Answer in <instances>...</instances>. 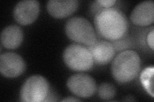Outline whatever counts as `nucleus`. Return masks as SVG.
I'll return each mask as SVG.
<instances>
[{
	"mask_svg": "<svg viewBox=\"0 0 154 102\" xmlns=\"http://www.w3.org/2000/svg\"><path fill=\"white\" fill-rule=\"evenodd\" d=\"M96 33L110 41L123 37L128 31V21L125 13L118 8H104L94 17Z\"/></svg>",
	"mask_w": 154,
	"mask_h": 102,
	"instance_id": "1",
	"label": "nucleus"
},
{
	"mask_svg": "<svg viewBox=\"0 0 154 102\" xmlns=\"http://www.w3.org/2000/svg\"><path fill=\"white\" fill-rule=\"evenodd\" d=\"M141 65L140 56L136 51H122L112 63L111 73L113 78L119 83H128L137 76L141 70Z\"/></svg>",
	"mask_w": 154,
	"mask_h": 102,
	"instance_id": "2",
	"label": "nucleus"
},
{
	"mask_svg": "<svg viewBox=\"0 0 154 102\" xmlns=\"http://www.w3.org/2000/svg\"><path fill=\"white\" fill-rule=\"evenodd\" d=\"M65 32L70 40L88 47L97 40V33L93 25L88 19L82 17L68 19L65 24Z\"/></svg>",
	"mask_w": 154,
	"mask_h": 102,
	"instance_id": "3",
	"label": "nucleus"
},
{
	"mask_svg": "<svg viewBox=\"0 0 154 102\" xmlns=\"http://www.w3.org/2000/svg\"><path fill=\"white\" fill-rule=\"evenodd\" d=\"M63 60L69 68L78 71L91 69L94 63L88 48L78 43H73L65 48Z\"/></svg>",
	"mask_w": 154,
	"mask_h": 102,
	"instance_id": "4",
	"label": "nucleus"
},
{
	"mask_svg": "<svg viewBox=\"0 0 154 102\" xmlns=\"http://www.w3.org/2000/svg\"><path fill=\"white\" fill-rule=\"evenodd\" d=\"M48 80L39 75H33L24 82L20 91V100L26 102L44 101L49 93Z\"/></svg>",
	"mask_w": 154,
	"mask_h": 102,
	"instance_id": "5",
	"label": "nucleus"
},
{
	"mask_svg": "<svg viewBox=\"0 0 154 102\" xmlns=\"http://www.w3.org/2000/svg\"><path fill=\"white\" fill-rule=\"evenodd\" d=\"M68 89L76 96L88 98L92 96L97 89V86L92 77L86 74H76L67 81Z\"/></svg>",
	"mask_w": 154,
	"mask_h": 102,
	"instance_id": "6",
	"label": "nucleus"
},
{
	"mask_svg": "<svg viewBox=\"0 0 154 102\" xmlns=\"http://www.w3.org/2000/svg\"><path fill=\"white\" fill-rule=\"evenodd\" d=\"M26 69L25 62L16 53L6 52L0 56V72L8 78L21 75Z\"/></svg>",
	"mask_w": 154,
	"mask_h": 102,
	"instance_id": "7",
	"label": "nucleus"
},
{
	"mask_svg": "<svg viewBox=\"0 0 154 102\" xmlns=\"http://www.w3.org/2000/svg\"><path fill=\"white\" fill-rule=\"evenodd\" d=\"M40 12L39 2L37 0H23L16 4L13 15L21 25H28L37 19Z\"/></svg>",
	"mask_w": 154,
	"mask_h": 102,
	"instance_id": "8",
	"label": "nucleus"
},
{
	"mask_svg": "<svg viewBox=\"0 0 154 102\" xmlns=\"http://www.w3.org/2000/svg\"><path fill=\"white\" fill-rule=\"evenodd\" d=\"M88 48L92 54L94 62L99 65L108 64L112 60L116 54L112 43L105 40H97Z\"/></svg>",
	"mask_w": 154,
	"mask_h": 102,
	"instance_id": "9",
	"label": "nucleus"
},
{
	"mask_svg": "<svg viewBox=\"0 0 154 102\" xmlns=\"http://www.w3.org/2000/svg\"><path fill=\"white\" fill-rule=\"evenodd\" d=\"M131 21L136 26H147L154 21V3L144 1L135 7L131 13Z\"/></svg>",
	"mask_w": 154,
	"mask_h": 102,
	"instance_id": "10",
	"label": "nucleus"
},
{
	"mask_svg": "<svg viewBox=\"0 0 154 102\" xmlns=\"http://www.w3.org/2000/svg\"><path fill=\"white\" fill-rule=\"evenodd\" d=\"M79 5L77 0H50L47 3V10L55 18L68 17L74 13Z\"/></svg>",
	"mask_w": 154,
	"mask_h": 102,
	"instance_id": "11",
	"label": "nucleus"
},
{
	"mask_svg": "<svg viewBox=\"0 0 154 102\" xmlns=\"http://www.w3.org/2000/svg\"><path fill=\"white\" fill-rule=\"evenodd\" d=\"M23 40V31L17 25H11L3 29L1 34L3 46L8 49H15L21 44Z\"/></svg>",
	"mask_w": 154,
	"mask_h": 102,
	"instance_id": "12",
	"label": "nucleus"
},
{
	"mask_svg": "<svg viewBox=\"0 0 154 102\" xmlns=\"http://www.w3.org/2000/svg\"><path fill=\"white\" fill-rule=\"evenodd\" d=\"M153 66H149L146 68L142 72L140 77L141 82L144 88L149 95L154 97L153 94Z\"/></svg>",
	"mask_w": 154,
	"mask_h": 102,
	"instance_id": "13",
	"label": "nucleus"
},
{
	"mask_svg": "<svg viewBox=\"0 0 154 102\" xmlns=\"http://www.w3.org/2000/svg\"><path fill=\"white\" fill-rule=\"evenodd\" d=\"M98 93L100 98L103 100H109L114 98L116 94V89L114 85L104 82L98 87Z\"/></svg>",
	"mask_w": 154,
	"mask_h": 102,
	"instance_id": "14",
	"label": "nucleus"
},
{
	"mask_svg": "<svg viewBox=\"0 0 154 102\" xmlns=\"http://www.w3.org/2000/svg\"><path fill=\"white\" fill-rule=\"evenodd\" d=\"M110 42L112 43L115 51L118 52H122L126 50H129V48L132 47L133 45L132 40L128 35V33H127L123 37L119 38V39L111 41Z\"/></svg>",
	"mask_w": 154,
	"mask_h": 102,
	"instance_id": "15",
	"label": "nucleus"
},
{
	"mask_svg": "<svg viewBox=\"0 0 154 102\" xmlns=\"http://www.w3.org/2000/svg\"><path fill=\"white\" fill-rule=\"evenodd\" d=\"M97 2L104 8H109L116 7V4L118 3L116 0H96Z\"/></svg>",
	"mask_w": 154,
	"mask_h": 102,
	"instance_id": "16",
	"label": "nucleus"
},
{
	"mask_svg": "<svg viewBox=\"0 0 154 102\" xmlns=\"http://www.w3.org/2000/svg\"><path fill=\"white\" fill-rule=\"evenodd\" d=\"M153 36H154V30H153V28L152 27L151 30L149 31V32L148 33L147 35H146V41L147 44L149 46V47L151 48V49L152 51H153V49H154Z\"/></svg>",
	"mask_w": 154,
	"mask_h": 102,
	"instance_id": "17",
	"label": "nucleus"
},
{
	"mask_svg": "<svg viewBox=\"0 0 154 102\" xmlns=\"http://www.w3.org/2000/svg\"><path fill=\"white\" fill-rule=\"evenodd\" d=\"M58 100L57 99V96L56 95L52 92L51 90L49 91V93H48L46 99L44 101H57Z\"/></svg>",
	"mask_w": 154,
	"mask_h": 102,
	"instance_id": "18",
	"label": "nucleus"
},
{
	"mask_svg": "<svg viewBox=\"0 0 154 102\" xmlns=\"http://www.w3.org/2000/svg\"><path fill=\"white\" fill-rule=\"evenodd\" d=\"M62 101H80V100L76 98H72V97H67L66 98H64L63 100H62Z\"/></svg>",
	"mask_w": 154,
	"mask_h": 102,
	"instance_id": "19",
	"label": "nucleus"
}]
</instances>
